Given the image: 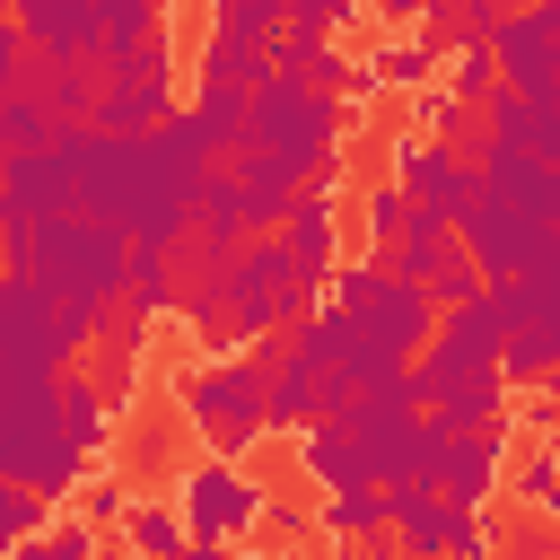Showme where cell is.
I'll use <instances>...</instances> for the list:
<instances>
[{"label":"cell","mask_w":560,"mask_h":560,"mask_svg":"<svg viewBox=\"0 0 560 560\" xmlns=\"http://www.w3.org/2000/svg\"><path fill=\"white\" fill-rule=\"evenodd\" d=\"M455 236H464V254L481 262V280L499 289V280H525V271H542L551 262V245H560V228H542V219H525L490 175H472V201H464V219H455Z\"/></svg>","instance_id":"277c9868"},{"label":"cell","mask_w":560,"mask_h":560,"mask_svg":"<svg viewBox=\"0 0 560 560\" xmlns=\"http://www.w3.org/2000/svg\"><path fill=\"white\" fill-rule=\"evenodd\" d=\"M341 26H359L350 0H289V44H332Z\"/></svg>","instance_id":"83f0119b"},{"label":"cell","mask_w":560,"mask_h":560,"mask_svg":"<svg viewBox=\"0 0 560 560\" xmlns=\"http://www.w3.org/2000/svg\"><path fill=\"white\" fill-rule=\"evenodd\" d=\"M359 324H368V341H376L394 368H411V350H429V341H438V298H429V289H411V280H385V298H376Z\"/></svg>","instance_id":"8fae6325"},{"label":"cell","mask_w":560,"mask_h":560,"mask_svg":"<svg viewBox=\"0 0 560 560\" xmlns=\"http://www.w3.org/2000/svg\"><path fill=\"white\" fill-rule=\"evenodd\" d=\"M158 26H175L158 0H105V70H114V61H131Z\"/></svg>","instance_id":"cb8c5ba5"},{"label":"cell","mask_w":560,"mask_h":560,"mask_svg":"<svg viewBox=\"0 0 560 560\" xmlns=\"http://www.w3.org/2000/svg\"><path fill=\"white\" fill-rule=\"evenodd\" d=\"M166 499H175V516H184V534H192L201 551H236V534H254V525L271 516V499L254 490V472H245V464H219V455H192V464L166 481Z\"/></svg>","instance_id":"3957f363"},{"label":"cell","mask_w":560,"mask_h":560,"mask_svg":"<svg viewBox=\"0 0 560 560\" xmlns=\"http://www.w3.org/2000/svg\"><path fill=\"white\" fill-rule=\"evenodd\" d=\"M315 525L332 542H394V499L385 490H341V499H315Z\"/></svg>","instance_id":"d6986e66"},{"label":"cell","mask_w":560,"mask_h":560,"mask_svg":"<svg viewBox=\"0 0 560 560\" xmlns=\"http://www.w3.org/2000/svg\"><path fill=\"white\" fill-rule=\"evenodd\" d=\"M420 376H429V402L464 376H508V315L499 298H472L455 315H438V341L420 350Z\"/></svg>","instance_id":"8992f818"},{"label":"cell","mask_w":560,"mask_h":560,"mask_svg":"<svg viewBox=\"0 0 560 560\" xmlns=\"http://www.w3.org/2000/svg\"><path fill=\"white\" fill-rule=\"evenodd\" d=\"M350 96H315V88H289V79H271L262 96H254V149L262 158H280L289 175H306V192L315 184H332L341 175V131H350ZM245 149V158H254Z\"/></svg>","instance_id":"7a4b0ae2"},{"label":"cell","mask_w":560,"mask_h":560,"mask_svg":"<svg viewBox=\"0 0 560 560\" xmlns=\"http://www.w3.org/2000/svg\"><path fill=\"white\" fill-rule=\"evenodd\" d=\"M516 490H525V508H534L542 525H560V446H534V455L516 464Z\"/></svg>","instance_id":"4316f807"},{"label":"cell","mask_w":560,"mask_h":560,"mask_svg":"<svg viewBox=\"0 0 560 560\" xmlns=\"http://www.w3.org/2000/svg\"><path fill=\"white\" fill-rule=\"evenodd\" d=\"M508 376H464V385H446L438 402H429V420L446 429V438H481V429H508Z\"/></svg>","instance_id":"2e32d148"},{"label":"cell","mask_w":560,"mask_h":560,"mask_svg":"<svg viewBox=\"0 0 560 560\" xmlns=\"http://www.w3.org/2000/svg\"><path fill=\"white\" fill-rule=\"evenodd\" d=\"M61 429H70V446H79V455H105V438H114V394H105L88 368H70V376H61Z\"/></svg>","instance_id":"ac0fdd59"},{"label":"cell","mask_w":560,"mask_h":560,"mask_svg":"<svg viewBox=\"0 0 560 560\" xmlns=\"http://www.w3.org/2000/svg\"><path fill=\"white\" fill-rule=\"evenodd\" d=\"M175 411L184 429L201 438V455L219 464H245L262 438H271V385H262V359L236 350V359H201L175 376Z\"/></svg>","instance_id":"6da1fadb"},{"label":"cell","mask_w":560,"mask_h":560,"mask_svg":"<svg viewBox=\"0 0 560 560\" xmlns=\"http://www.w3.org/2000/svg\"><path fill=\"white\" fill-rule=\"evenodd\" d=\"M429 70H438V44H429V35H394V44L368 61L376 88H420V96H429Z\"/></svg>","instance_id":"d4e9b609"},{"label":"cell","mask_w":560,"mask_h":560,"mask_svg":"<svg viewBox=\"0 0 560 560\" xmlns=\"http://www.w3.org/2000/svg\"><path fill=\"white\" fill-rule=\"evenodd\" d=\"M44 149H61V122H52V105H44V96H0V166H18V158H44Z\"/></svg>","instance_id":"44dd1931"},{"label":"cell","mask_w":560,"mask_h":560,"mask_svg":"<svg viewBox=\"0 0 560 560\" xmlns=\"http://www.w3.org/2000/svg\"><path fill=\"white\" fill-rule=\"evenodd\" d=\"M411 219H420V210H411V192H402L394 175H385V184H368V201H359V228H368L376 262H385V254H394V245L411 236Z\"/></svg>","instance_id":"603a6c76"},{"label":"cell","mask_w":560,"mask_h":560,"mask_svg":"<svg viewBox=\"0 0 560 560\" xmlns=\"http://www.w3.org/2000/svg\"><path fill=\"white\" fill-rule=\"evenodd\" d=\"M18 35L61 70H105V0H18Z\"/></svg>","instance_id":"52a82bcc"},{"label":"cell","mask_w":560,"mask_h":560,"mask_svg":"<svg viewBox=\"0 0 560 560\" xmlns=\"http://www.w3.org/2000/svg\"><path fill=\"white\" fill-rule=\"evenodd\" d=\"M192 88H228V96H262L271 88V52H245V44H201V61H192Z\"/></svg>","instance_id":"ffe728a7"},{"label":"cell","mask_w":560,"mask_h":560,"mask_svg":"<svg viewBox=\"0 0 560 560\" xmlns=\"http://www.w3.org/2000/svg\"><path fill=\"white\" fill-rule=\"evenodd\" d=\"M271 560H306V551H271Z\"/></svg>","instance_id":"e575fe53"},{"label":"cell","mask_w":560,"mask_h":560,"mask_svg":"<svg viewBox=\"0 0 560 560\" xmlns=\"http://www.w3.org/2000/svg\"><path fill=\"white\" fill-rule=\"evenodd\" d=\"M9 560H96V525H88V516H61L44 542H26V551H9Z\"/></svg>","instance_id":"f1b7e54d"},{"label":"cell","mask_w":560,"mask_h":560,"mask_svg":"<svg viewBox=\"0 0 560 560\" xmlns=\"http://www.w3.org/2000/svg\"><path fill=\"white\" fill-rule=\"evenodd\" d=\"M298 464H306L315 499H341V490H385V481H376V455H368V438H359L350 420L306 429V438H298Z\"/></svg>","instance_id":"9c48e42d"},{"label":"cell","mask_w":560,"mask_h":560,"mask_svg":"<svg viewBox=\"0 0 560 560\" xmlns=\"http://www.w3.org/2000/svg\"><path fill=\"white\" fill-rule=\"evenodd\" d=\"M166 315H184V271H175V254H131L114 341H131V350H140V332H149V324H166Z\"/></svg>","instance_id":"4fadbf2b"},{"label":"cell","mask_w":560,"mask_h":560,"mask_svg":"<svg viewBox=\"0 0 560 560\" xmlns=\"http://www.w3.org/2000/svg\"><path fill=\"white\" fill-rule=\"evenodd\" d=\"M446 560H464V551H446Z\"/></svg>","instance_id":"d590c367"},{"label":"cell","mask_w":560,"mask_h":560,"mask_svg":"<svg viewBox=\"0 0 560 560\" xmlns=\"http://www.w3.org/2000/svg\"><path fill=\"white\" fill-rule=\"evenodd\" d=\"M499 481H508V429H481V438H455V446H446L438 490H446L455 508H490Z\"/></svg>","instance_id":"9a60e30c"},{"label":"cell","mask_w":560,"mask_h":560,"mask_svg":"<svg viewBox=\"0 0 560 560\" xmlns=\"http://www.w3.org/2000/svg\"><path fill=\"white\" fill-rule=\"evenodd\" d=\"M446 88H455L464 105H490V96L508 88V79H499V52H455V79H446Z\"/></svg>","instance_id":"f546056e"},{"label":"cell","mask_w":560,"mask_h":560,"mask_svg":"<svg viewBox=\"0 0 560 560\" xmlns=\"http://www.w3.org/2000/svg\"><path fill=\"white\" fill-rule=\"evenodd\" d=\"M385 499H394V551H402V560H446V551L464 542V508H455L446 490L411 481V490H385Z\"/></svg>","instance_id":"30bf717a"},{"label":"cell","mask_w":560,"mask_h":560,"mask_svg":"<svg viewBox=\"0 0 560 560\" xmlns=\"http://www.w3.org/2000/svg\"><path fill=\"white\" fill-rule=\"evenodd\" d=\"M499 551H508V560H551V551H560V534H551L542 516H525V525H508V542H499Z\"/></svg>","instance_id":"1f68e13d"},{"label":"cell","mask_w":560,"mask_h":560,"mask_svg":"<svg viewBox=\"0 0 560 560\" xmlns=\"http://www.w3.org/2000/svg\"><path fill=\"white\" fill-rule=\"evenodd\" d=\"M131 508H140V499H131L122 481H88V490H79V516H88V525H131Z\"/></svg>","instance_id":"4dcf8cb0"},{"label":"cell","mask_w":560,"mask_h":560,"mask_svg":"<svg viewBox=\"0 0 560 560\" xmlns=\"http://www.w3.org/2000/svg\"><path fill=\"white\" fill-rule=\"evenodd\" d=\"M324 560H402V551H394V542H332Z\"/></svg>","instance_id":"836d02e7"},{"label":"cell","mask_w":560,"mask_h":560,"mask_svg":"<svg viewBox=\"0 0 560 560\" xmlns=\"http://www.w3.org/2000/svg\"><path fill=\"white\" fill-rule=\"evenodd\" d=\"M61 525V508L52 499H35V490H18V481H0V542L9 551H26V542H44Z\"/></svg>","instance_id":"484cf974"},{"label":"cell","mask_w":560,"mask_h":560,"mask_svg":"<svg viewBox=\"0 0 560 560\" xmlns=\"http://www.w3.org/2000/svg\"><path fill=\"white\" fill-rule=\"evenodd\" d=\"M210 35L219 44H245V52H280L289 44V0H219L210 9Z\"/></svg>","instance_id":"e0dca14e"},{"label":"cell","mask_w":560,"mask_h":560,"mask_svg":"<svg viewBox=\"0 0 560 560\" xmlns=\"http://www.w3.org/2000/svg\"><path fill=\"white\" fill-rule=\"evenodd\" d=\"M472 175L481 166H464L446 140H420V131H394V184L411 192V210L420 219H464V201H472Z\"/></svg>","instance_id":"ba28073f"},{"label":"cell","mask_w":560,"mask_h":560,"mask_svg":"<svg viewBox=\"0 0 560 560\" xmlns=\"http://www.w3.org/2000/svg\"><path fill=\"white\" fill-rule=\"evenodd\" d=\"M122 542H131L140 560H184V551H192V534H184L175 499H140V508H131V525H122Z\"/></svg>","instance_id":"7402d4cb"},{"label":"cell","mask_w":560,"mask_h":560,"mask_svg":"<svg viewBox=\"0 0 560 560\" xmlns=\"http://www.w3.org/2000/svg\"><path fill=\"white\" fill-rule=\"evenodd\" d=\"M289 254H298V271L315 280V289H332V271H341V201H332V184H315L298 210H289Z\"/></svg>","instance_id":"5bb4252c"},{"label":"cell","mask_w":560,"mask_h":560,"mask_svg":"<svg viewBox=\"0 0 560 560\" xmlns=\"http://www.w3.org/2000/svg\"><path fill=\"white\" fill-rule=\"evenodd\" d=\"M262 534H280V551H306V534H315V516H306V508H280V499H271V516H262Z\"/></svg>","instance_id":"d6a6232c"},{"label":"cell","mask_w":560,"mask_h":560,"mask_svg":"<svg viewBox=\"0 0 560 560\" xmlns=\"http://www.w3.org/2000/svg\"><path fill=\"white\" fill-rule=\"evenodd\" d=\"M508 315V385H551L560 376V271H525L490 289Z\"/></svg>","instance_id":"5b68a950"},{"label":"cell","mask_w":560,"mask_h":560,"mask_svg":"<svg viewBox=\"0 0 560 560\" xmlns=\"http://www.w3.org/2000/svg\"><path fill=\"white\" fill-rule=\"evenodd\" d=\"M446 429L438 420H394V429H376L368 438V455H376V481L385 490H411V481H429L438 490V472H446Z\"/></svg>","instance_id":"7c38bea8"}]
</instances>
